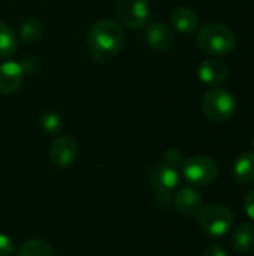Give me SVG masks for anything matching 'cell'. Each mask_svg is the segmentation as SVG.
<instances>
[{
    "label": "cell",
    "mask_w": 254,
    "mask_h": 256,
    "mask_svg": "<svg viewBox=\"0 0 254 256\" xmlns=\"http://www.w3.org/2000/svg\"><path fill=\"white\" fill-rule=\"evenodd\" d=\"M115 14L126 27L142 28L150 18V3L148 0H117Z\"/></svg>",
    "instance_id": "obj_6"
},
{
    "label": "cell",
    "mask_w": 254,
    "mask_h": 256,
    "mask_svg": "<svg viewBox=\"0 0 254 256\" xmlns=\"http://www.w3.org/2000/svg\"><path fill=\"white\" fill-rule=\"evenodd\" d=\"M162 160H163L165 164H168V165H171V166L180 170V168L183 166V164H184L186 159H184V154H183L181 150H178V148H168V150L165 152Z\"/></svg>",
    "instance_id": "obj_21"
},
{
    "label": "cell",
    "mask_w": 254,
    "mask_h": 256,
    "mask_svg": "<svg viewBox=\"0 0 254 256\" xmlns=\"http://www.w3.org/2000/svg\"><path fill=\"white\" fill-rule=\"evenodd\" d=\"M174 202V195L172 190L169 189H154V204L159 210L166 212L171 208Z\"/></svg>",
    "instance_id": "obj_20"
},
{
    "label": "cell",
    "mask_w": 254,
    "mask_h": 256,
    "mask_svg": "<svg viewBox=\"0 0 254 256\" xmlns=\"http://www.w3.org/2000/svg\"><path fill=\"white\" fill-rule=\"evenodd\" d=\"M16 36L13 30L4 22L0 21V58H7L16 51Z\"/></svg>",
    "instance_id": "obj_18"
},
{
    "label": "cell",
    "mask_w": 254,
    "mask_h": 256,
    "mask_svg": "<svg viewBox=\"0 0 254 256\" xmlns=\"http://www.w3.org/2000/svg\"><path fill=\"white\" fill-rule=\"evenodd\" d=\"M124 45V32L114 20L97 21L87 34V48L91 58L97 63L112 60Z\"/></svg>",
    "instance_id": "obj_1"
},
{
    "label": "cell",
    "mask_w": 254,
    "mask_h": 256,
    "mask_svg": "<svg viewBox=\"0 0 254 256\" xmlns=\"http://www.w3.org/2000/svg\"><path fill=\"white\" fill-rule=\"evenodd\" d=\"M180 183V172L177 168L165 164L163 160L157 162L150 172V184L153 189H175Z\"/></svg>",
    "instance_id": "obj_10"
},
{
    "label": "cell",
    "mask_w": 254,
    "mask_h": 256,
    "mask_svg": "<svg viewBox=\"0 0 254 256\" xmlns=\"http://www.w3.org/2000/svg\"><path fill=\"white\" fill-rule=\"evenodd\" d=\"M232 246L238 252H250L254 249V224L244 222L238 225L231 237Z\"/></svg>",
    "instance_id": "obj_15"
},
{
    "label": "cell",
    "mask_w": 254,
    "mask_h": 256,
    "mask_svg": "<svg viewBox=\"0 0 254 256\" xmlns=\"http://www.w3.org/2000/svg\"><path fill=\"white\" fill-rule=\"evenodd\" d=\"M16 256H55V252L48 242L42 238H33L19 246Z\"/></svg>",
    "instance_id": "obj_17"
},
{
    "label": "cell",
    "mask_w": 254,
    "mask_h": 256,
    "mask_svg": "<svg viewBox=\"0 0 254 256\" xmlns=\"http://www.w3.org/2000/svg\"><path fill=\"white\" fill-rule=\"evenodd\" d=\"M234 224L235 216L232 210L223 204L205 206L198 213V225L210 237H223L229 234Z\"/></svg>",
    "instance_id": "obj_3"
},
{
    "label": "cell",
    "mask_w": 254,
    "mask_h": 256,
    "mask_svg": "<svg viewBox=\"0 0 254 256\" xmlns=\"http://www.w3.org/2000/svg\"><path fill=\"white\" fill-rule=\"evenodd\" d=\"M45 26L37 18H27L19 26V38L24 44H34L42 39Z\"/></svg>",
    "instance_id": "obj_16"
},
{
    "label": "cell",
    "mask_w": 254,
    "mask_h": 256,
    "mask_svg": "<svg viewBox=\"0 0 254 256\" xmlns=\"http://www.w3.org/2000/svg\"><path fill=\"white\" fill-rule=\"evenodd\" d=\"M184 180L196 188H207L219 177V165L208 156H192L181 166Z\"/></svg>",
    "instance_id": "obj_5"
},
{
    "label": "cell",
    "mask_w": 254,
    "mask_h": 256,
    "mask_svg": "<svg viewBox=\"0 0 254 256\" xmlns=\"http://www.w3.org/2000/svg\"><path fill=\"white\" fill-rule=\"evenodd\" d=\"M196 40L199 48L211 56L231 54L237 46L235 33L222 22H208L202 26Z\"/></svg>",
    "instance_id": "obj_2"
},
{
    "label": "cell",
    "mask_w": 254,
    "mask_h": 256,
    "mask_svg": "<svg viewBox=\"0 0 254 256\" xmlns=\"http://www.w3.org/2000/svg\"><path fill=\"white\" fill-rule=\"evenodd\" d=\"M39 126L48 135H58L63 130L64 123H63L61 116H58L57 112H54V111H45L39 117Z\"/></svg>",
    "instance_id": "obj_19"
},
{
    "label": "cell",
    "mask_w": 254,
    "mask_h": 256,
    "mask_svg": "<svg viewBox=\"0 0 254 256\" xmlns=\"http://www.w3.org/2000/svg\"><path fill=\"white\" fill-rule=\"evenodd\" d=\"M145 39L154 51H160V52L169 51L175 42L171 27L160 21H154L147 26Z\"/></svg>",
    "instance_id": "obj_9"
},
{
    "label": "cell",
    "mask_w": 254,
    "mask_h": 256,
    "mask_svg": "<svg viewBox=\"0 0 254 256\" xmlns=\"http://www.w3.org/2000/svg\"><path fill=\"white\" fill-rule=\"evenodd\" d=\"M171 24L180 33L187 34V33H192L193 30H196V27L199 24V18L193 9H190L187 6H178L171 14Z\"/></svg>",
    "instance_id": "obj_14"
},
{
    "label": "cell",
    "mask_w": 254,
    "mask_h": 256,
    "mask_svg": "<svg viewBox=\"0 0 254 256\" xmlns=\"http://www.w3.org/2000/svg\"><path fill=\"white\" fill-rule=\"evenodd\" d=\"M204 256H229V255H228L226 249H223L220 244H211V246L205 250Z\"/></svg>",
    "instance_id": "obj_24"
},
{
    "label": "cell",
    "mask_w": 254,
    "mask_h": 256,
    "mask_svg": "<svg viewBox=\"0 0 254 256\" xmlns=\"http://www.w3.org/2000/svg\"><path fill=\"white\" fill-rule=\"evenodd\" d=\"M253 148H254V138H253Z\"/></svg>",
    "instance_id": "obj_25"
},
{
    "label": "cell",
    "mask_w": 254,
    "mask_h": 256,
    "mask_svg": "<svg viewBox=\"0 0 254 256\" xmlns=\"http://www.w3.org/2000/svg\"><path fill=\"white\" fill-rule=\"evenodd\" d=\"M198 76L199 80L210 87H217L220 84H223L228 76H229V68L225 62L211 57L204 60L199 68H198Z\"/></svg>",
    "instance_id": "obj_8"
},
{
    "label": "cell",
    "mask_w": 254,
    "mask_h": 256,
    "mask_svg": "<svg viewBox=\"0 0 254 256\" xmlns=\"http://www.w3.org/2000/svg\"><path fill=\"white\" fill-rule=\"evenodd\" d=\"M202 111L211 122H228L237 111V99L229 90L214 87L204 94Z\"/></svg>",
    "instance_id": "obj_4"
},
{
    "label": "cell",
    "mask_w": 254,
    "mask_h": 256,
    "mask_svg": "<svg viewBox=\"0 0 254 256\" xmlns=\"http://www.w3.org/2000/svg\"><path fill=\"white\" fill-rule=\"evenodd\" d=\"M174 202L178 213L186 218L198 216V213L204 207L202 195L193 188H181L174 196Z\"/></svg>",
    "instance_id": "obj_11"
},
{
    "label": "cell",
    "mask_w": 254,
    "mask_h": 256,
    "mask_svg": "<svg viewBox=\"0 0 254 256\" xmlns=\"http://www.w3.org/2000/svg\"><path fill=\"white\" fill-rule=\"evenodd\" d=\"M15 248V242L9 236L0 232V256H12Z\"/></svg>",
    "instance_id": "obj_22"
},
{
    "label": "cell",
    "mask_w": 254,
    "mask_h": 256,
    "mask_svg": "<svg viewBox=\"0 0 254 256\" xmlns=\"http://www.w3.org/2000/svg\"><path fill=\"white\" fill-rule=\"evenodd\" d=\"M244 210H246V214L252 220H254V188L250 189L244 196Z\"/></svg>",
    "instance_id": "obj_23"
},
{
    "label": "cell",
    "mask_w": 254,
    "mask_h": 256,
    "mask_svg": "<svg viewBox=\"0 0 254 256\" xmlns=\"http://www.w3.org/2000/svg\"><path fill=\"white\" fill-rule=\"evenodd\" d=\"M24 81V69L19 63L3 62L0 63V93L12 94L15 93Z\"/></svg>",
    "instance_id": "obj_12"
},
{
    "label": "cell",
    "mask_w": 254,
    "mask_h": 256,
    "mask_svg": "<svg viewBox=\"0 0 254 256\" xmlns=\"http://www.w3.org/2000/svg\"><path fill=\"white\" fill-rule=\"evenodd\" d=\"M78 158V144L72 136H58L49 147V160L57 168H69Z\"/></svg>",
    "instance_id": "obj_7"
},
{
    "label": "cell",
    "mask_w": 254,
    "mask_h": 256,
    "mask_svg": "<svg viewBox=\"0 0 254 256\" xmlns=\"http://www.w3.org/2000/svg\"><path fill=\"white\" fill-rule=\"evenodd\" d=\"M232 176L240 184L254 183V152H244L235 159L232 165Z\"/></svg>",
    "instance_id": "obj_13"
}]
</instances>
